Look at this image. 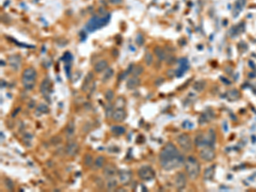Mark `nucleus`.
I'll return each instance as SVG.
<instances>
[{"instance_id": "f257e3e1", "label": "nucleus", "mask_w": 256, "mask_h": 192, "mask_svg": "<svg viewBox=\"0 0 256 192\" xmlns=\"http://www.w3.org/2000/svg\"><path fill=\"white\" fill-rule=\"evenodd\" d=\"M160 165L165 170H172L185 164V158L175 145L167 143L160 153Z\"/></svg>"}, {"instance_id": "f03ea898", "label": "nucleus", "mask_w": 256, "mask_h": 192, "mask_svg": "<svg viewBox=\"0 0 256 192\" xmlns=\"http://www.w3.org/2000/svg\"><path fill=\"white\" fill-rule=\"evenodd\" d=\"M185 166L186 173L190 179H196L199 176L201 166L199 162L195 157H188V159L185 162Z\"/></svg>"}, {"instance_id": "7ed1b4c3", "label": "nucleus", "mask_w": 256, "mask_h": 192, "mask_svg": "<svg viewBox=\"0 0 256 192\" xmlns=\"http://www.w3.org/2000/svg\"><path fill=\"white\" fill-rule=\"evenodd\" d=\"M109 20H110V15L109 14H108L107 15H105V16H102V17L93 16L86 23V27L85 28L88 30V32L92 33V32H95L96 30H98L99 28H102L106 24H108V22L109 21Z\"/></svg>"}, {"instance_id": "20e7f679", "label": "nucleus", "mask_w": 256, "mask_h": 192, "mask_svg": "<svg viewBox=\"0 0 256 192\" xmlns=\"http://www.w3.org/2000/svg\"><path fill=\"white\" fill-rule=\"evenodd\" d=\"M215 133L213 130H209L206 134H199L196 137L195 143L197 147L211 146L213 147L215 142Z\"/></svg>"}, {"instance_id": "39448f33", "label": "nucleus", "mask_w": 256, "mask_h": 192, "mask_svg": "<svg viewBox=\"0 0 256 192\" xmlns=\"http://www.w3.org/2000/svg\"><path fill=\"white\" fill-rule=\"evenodd\" d=\"M37 72L33 68L27 69L22 73V84L27 90H33L35 86Z\"/></svg>"}, {"instance_id": "423d86ee", "label": "nucleus", "mask_w": 256, "mask_h": 192, "mask_svg": "<svg viewBox=\"0 0 256 192\" xmlns=\"http://www.w3.org/2000/svg\"><path fill=\"white\" fill-rule=\"evenodd\" d=\"M138 174L139 178L143 180H145V181L152 180L156 177L155 170L149 166H143L142 167H140L138 169Z\"/></svg>"}, {"instance_id": "0eeeda50", "label": "nucleus", "mask_w": 256, "mask_h": 192, "mask_svg": "<svg viewBox=\"0 0 256 192\" xmlns=\"http://www.w3.org/2000/svg\"><path fill=\"white\" fill-rule=\"evenodd\" d=\"M177 142L179 143V145L180 146L181 149H183L185 151H190L192 150V142L190 137L186 134V133H183L180 134L179 137H177Z\"/></svg>"}, {"instance_id": "6e6552de", "label": "nucleus", "mask_w": 256, "mask_h": 192, "mask_svg": "<svg viewBox=\"0 0 256 192\" xmlns=\"http://www.w3.org/2000/svg\"><path fill=\"white\" fill-rule=\"evenodd\" d=\"M200 157L203 161L208 162H210L213 161L215 158V152H214L213 147L207 146L206 148L201 150L200 152Z\"/></svg>"}, {"instance_id": "1a4fd4ad", "label": "nucleus", "mask_w": 256, "mask_h": 192, "mask_svg": "<svg viewBox=\"0 0 256 192\" xmlns=\"http://www.w3.org/2000/svg\"><path fill=\"white\" fill-rule=\"evenodd\" d=\"M186 183H187L186 175L184 173H178L174 178V184H175V187L177 188V190H179V191L184 190L186 186Z\"/></svg>"}, {"instance_id": "9d476101", "label": "nucleus", "mask_w": 256, "mask_h": 192, "mask_svg": "<svg viewBox=\"0 0 256 192\" xmlns=\"http://www.w3.org/2000/svg\"><path fill=\"white\" fill-rule=\"evenodd\" d=\"M119 180L123 184H128L131 180V173L128 170H120L118 172Z\"/></svg>"}, {"instance_id": "9b49d317", "label": "nucleus", "mask_w": 256, "mask_h": 192, "mask_svg": "<svg viewBox=\"0 0 256 192\" xmlns=\"http://www.w3.org/2000/svg\"><path fill=\"white\" fill-rule=\"evenodd\" d=\"M127 117V113L124 110H122L121 108H119L117 110H115L113 111V114H112V118L114 120V121H117V122H121L123 121Z\"/></svg>"}, {"instance_id": "f8f14e48", "label": "nucleus", "mask_w": 256, "mask_h": 192, "mask_svg": "<svg viewBox=\"0 0 256 192\" xmlns=\"http://www.w3.org/2000/svg\"><path fill=\"white\" fill-rule=\"evenodd\" d=\"M66 153L70 155V156H74L77 153H78V150H79V145L76 142L74 141H71L69 142L67 146H66Z\"/></svg>"}, {"instance_id": "ddd939ff", "label": "nucleus", "mask_w": 256, "mask_h": 192, "mask_svg": "<svg viewBox=\"0 0 256 192\" xmlns=\"http://www.w3.org/2000/svg\"><path fill=\"white\" fill-rule=\"evenodd\" d=\"M9 62L10 65L11 66V68L15 70H18L20 66H21V56L18 55H11L9 57Z\"/></svg>"}, {"instance_id": "4468645a", "label": "nucleus", "mask_w": 256, "mask_h": 192, "mask_svg": "<svg viewBox=\"0 0 256 192\" xmlns=\"http://www.w3.org/2000/svg\"><path fill=\"white\" fill-rule=\"evenodd\" d=\"M116 173H117V168L113 164H108L103 169V175L106 177V178L115 176Z\"/></svg>"}, {"instance_id": "2eb2a0df", "label": "nucleus", "mask_w": 256, "mask_h": 192, "mask_svg": "<svg viewBox=\"0 0 256 192\" xmlns=\"http://www.w3.org/2000/svg\"><path fill=\"white\" fill-rule=\"evenodd\" d=\"M118 186V181L115 176H112L109 178H107L106 182V188L109 191H113Z\"/></svg>"}, {"instance_id": "dca6fc26", "label": "nucleus", "mask_w": 256, "mask_h": 192, "mask_svg": "<svg viewBox=\"0 0 256 192\" xmlns=\"http://www.w3.org/2000/svg\"><path fill=\"white\" fill-rule=\"evenodd\" d=\"M50 88H51V82L48 79H45L42 81L39 86V91L44 96L47 95L50 92Z\"/></svg>"}, {"instance_id": "f3484780", "label": "nucleus", "mask_w": 256, "mask_h": 192, "mask_svg": "<svg viewBox=\"0 0 256 192\" xmlns=\"http://www.w3.org/2000/svg\"><path fill=\"white\" fill-rule=\"evenodd\" d=\"M140 85V80L138 77H131L130 78L127 82V87L129 90H133L135 88H137L138 85Z\"/></svg>"}, {"instance_id": "a211bd4d", "label": "nucleus", "mask_w": 256, "mask_h": 192, "mask_svg": "<svg viewBox=\"0 0 256 192\" xmlns=\"http://www.w3.org/2000/svg\"><path fill=\"white\" fill-rule=\"evenodd\" d=\"M108 62L106 60H101L98 62H97L94 66V70L97 73H101L104 71L105 69H108Z\"/></svg>"}, {"instance_id": "6ab92c4d", "label": "nucleus", "mask_w": 256, "mask_h": 192, "mask_svg": "<svg viewBox=\"0 0 256 192\" xmlns=\"http://www.w3.org/2000/svg\"><path fill=\"white\" fill-rule=\"evenodd\" d=\"M111 132L115 136H121L126 132V128L121 125H113L111 127Z\"/></svg>"}, {"instance_id": "aec40b11", "label": "nucleus", "mask_w": 256, "mask_h": 192, "mask_svg": "<svg viewBox=\"0 0 256 192\" xmlns=\"http://www.w3.org/2000/svg\"><path fill=\"white\" fill-rule=\"evenodd\" d=\"M154 53H155V55L157 56V58H158L159 60H161V61L165 60V59L167 58V54H166V52H165L164 50L161 49V47H156L155 50H154Z\"/></svg>"}, {"instance_id": "412c9836", "label": "nucleus", "mask_w": 256, "mask_h": 192, "mask_svg": "<svg viewBox=\"0 0 256 192\" xmlns=\"http://www.w3.org/2000/svg\"><path fill=\"white\" fill-rule=\"evenodd\" d=\"M239 91L236 89H233L231 91H230L228 92V99L230 101H235V100H237L239 98Z\"/></svg>"}, {"instance_id": "4be33fe9", "label": "nucleus", "mask_w": 256, "mask_h": 192, "mask_svg": "<svg viewBox=\"0 0 256 192\" xmlns=\"http://www.w3.org/2000/svg\"><path fill=\"white\" fill-rule=\"evenodd\" d=\"M114 70L110 68H108L106 69V72L104 73V75H103V78H102V81L103 82H106L108 81L113 75H114Z\"/></svg>"}, {"instance_id": "5701e85b", "label": "nucleus", "mask_w": 256, "mask_h": 192, "mask_svg": "<svg viewBox=\"0 0 256 192\" xmlns=\"http://www.w3.org/2000/svg\"><path fill=\"white\" fill-rule=\"evenodd\" d=\"M74 133V124L73 122H69L66 128V135L68 137H71Z\"/></svg>"}, {"instance_id": "b1692460", "label": "nucleus", "mask_w": 256, "mask_h": 192, "mask_svg": "<svg viewBox=\"0 0 256 192\" xmlns=\"http://www.w3.org/2000/svg\"><path fill=\"white\" fill-rule=\"evenodd\" d=\"M92 79H93V73H89L86 75V77H85V81H84V84H83V85H82V89L85 86V88L83 90V91H86V90H87L86 88L88 87V85H90V83L92 81Z\"/></svg>"}, {"instance_id": "393cba45", "label": "nucleus", "mask_w": 256, "mask_h": 192, "mask_svg": "<svg viewBox=\"0 0 256 192\" xmlns=\"http://www.w3.org/2000/svg\"><path fill=\"white\" fill-rule=\"evenodd\" d=\"M104 162H105V159L103 156L100 155L98 156L96 160H95V162H94V166L96 168H101L104 166Z\"/></svg>"}, {"instance_id": "a878e982", "label": "nucleus", "mask_w": 256, "mask_h": 192, "mask_svg": "<svg viewBox=\"0 0 256 192\" xmlns=\"http://www.w3.org/2000/svg\"><path fill=\"white\" fill-rule=\"evenodd\" d=\"M213 173H214V167L211 166L206 169V171L204 172V178L205 179H210L213 178Z\"/></svg>"}, {"instance_id": "bb28decb", "label": "nucleus", "mask_w": 256, "mask_h": 192, "mask_svg": "<svg viewBox=\"0 0 256 192\" xmlns=\"http://www.w3.org/2000/svg\"><path fill=\"white\" fill-rule=\"evenodd\" d=\"M205 86H206V83L204 82V81H197V82L195 83L194 85H193L194 89L196 91H203L204 88H205Z\"/></svg>"}, {"instance_id": "cd10ccee", "label": "nucleus", "mask_w": 256, "mask_h": 192, "mask_svg": "<svg viewBox=\"0 0 256 192\" xmlns=\"http://www.w3.org/2000/svg\"><path fill=\"white\" fill-rule=\"evenodd\" d=\"M143 72V68L142 66H139V65L136 66V67H133V69L131 70V73L135 77H138V75H140Z\"/></svg>"}, {"instance_id": "c85d7f7f", "label": "nucleus", "mask_w": 256, "mask_h": 192, "mask_svg": "<svg viewBox=\"0 0 256 192\" xmlns=\"http://www.w3.org/2000/svg\"><path fill=\"white\" fill-rule=\"evenodd\" d=\"M144 62L147 66H150L153 63V55L149 52H146L144 55Z\"/></svg>"}, {"instance_id": "c756f323", "label": "nucleus", "mask_w": 256, "mask_h": 192, "mask_svg": "<svg viewBox=\"0 0 256 192\" xmlns=\"http://www.w3.org/2000/svg\"><path fill=\"white\" fill-rule=\"evenodd\" d=\"M4 185L9 191H13L14 190V184L10 178H4Z\"/></svg>"}, {"instance_id": "7c9ffc66", "label": "nucleus", "mask_w": 256, "mask_h": 192, "mask_svg": "<svg viewBox=\"0 0 256 192\" xmlns=\"http://www.w3.org/2000/svg\"><path fill=\"white\" fill-rule=\"evenodd\" d=\"M37 111L39 112V113H41V114H47V113H49V108L45 104L41 103V104H39L38 106Z\"/></svg>"}, {"instance_id": "2f4dec72", "label": "nucleus", "mask_w": 256, "mask_h": 192, "mask_svg": "<svg viewBox=\"0 0 256 192\" xmlns=\"http://www.w3.org/2000/svg\"><path fill=\"white\" fill-rule=\"evenodd\" d=\"M93 164V159L91 155H86L85 156V165L87 166H91Z\"/></svg>"}, {"instance_id": "473e14b6", "label": "nucleus", "mask_w": 256, "mask_h": 192, "mask_svg": "<svg viewBox=\"0 0 256 192\" xmlns=\"http://www.w3.org/2000/svg\"><path fill=\"white\" fill-rule=\"evenodd\" d=\"M245 2H246V0H237V3H236V9L238 11L242 10L244 4H245Z\"/></svg>"}, {"instance_id": "72a5a7b5", "label": "nucleus", "mask_w": 256, "mask_h": 192, "mask_svg": "<svg viewBox=\"0 0 256 192\" xmlns=\"http://www.w3.org/2000/svg\"><path fill=\"white\" fill-rule=\"evenodd\" d=\"M143 42H144V39H143L142 34H141V33L138 34V36H137V38H136V43L138 44V45L141 46V45L143 44Z\"/></svg>"}, {"instance_id": "f704fd0d", "label": "nucleus", "mask_w": 256, "mask_h": 192, "mask_svg": "<svg viewBox=\"0 0 256 192\" xmlns=\"http://www.w3.org/2000/svg\"><path fill=\"white\" fill-rule=\"evenodd\" d=\"M105 98H106L107 100H109V101H111V100L114 98V92H113L111 90L107 91L106 93H105Z\"/></svg>"}, {"instance_id": "c9c22d12", "label": "nucleus", "mask_w": 256, "mask_h": 192, "mask_svg": "<svg viewBox=\"0 0 256 192\" xmlns=\"http://www.w3.org/2000/svg\"><path fill=\"white\" fill-rule=\"evenodd\" d=\"M163 81H164L163 78H160L159 80H156V83H155V84H156V85H159L160 84H161V83L163 82Z\"/></svg>"}, {"instance_id": "e433bc0d", "label": "nucleus", "mask_w": 256, "mask_h": 192, "mask_svg": "<svg viewBox=\"0 0 256 192\" xmlns=\"http://www.w3.org/2000/svg\"><path fill=\"white\" fill-rule=\"evenodd\" d=\"M110 3H114V4H117V3H121V1L122 0H109Z\"/></svg>"}]
</instances>
